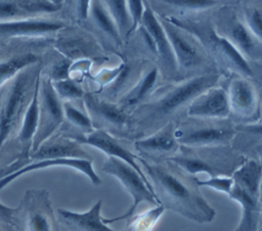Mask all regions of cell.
<instances>
[{
	"label": "cell",
	"mask_w": 262,
	"mask_h": 231,
	"mask_svg": "<svg viewBox=\"0 0 262 231\" xmlns=\"http://www.w3.org/2000/svg\"><path fill=\"white\" fill-rule=\"evenodd\" d=\"M220 1L209 0H165L149 1L150 7L157 15L182 17L207 12L218 7Z\"/></svg>",
	"instance_id": "4316f807"
},
{
	"label": "cell",
	"mask_w": 262,
	"mask_h": 231,
	"mask_svg": "<svg viewBox=\"0 0 262 231\" xmlns=\"http://www.w3.org/2000/svg\"><path fill=\"white\" fill-rule=\"evenodd\" d=\"M137 163L165 210L173 211L199 224L214 220L216 212L202 194L198 177L170 160L150 163L137 156Z\"/></svg>",
	"instance_id": "7a4b0ae2"
},
{
	"label": "cell",
	"mask_w": 262,
	"mask_h": 231,
	"mask_svg": "<svg viewBox=\"0 0 262 231\" xmlns=\"http://www.w3.org/2000/svg\"><path fill=\"white\" fill-rule=\"evenodd\" d=\"M70 26L63 18L29 17L0 21V39L45 38Z\"/></svg>",
	"instance_id": "d6986e66"
},
{
	"label": "cell",
	"mask_w": 262,
	"mask_h": 231,
	"mask_svg": "<svg viewBox=\"0 0 262 231\" xmlns=\"http://www.w3.org/2000/svg\"><path fill=\"white\" fill-rule=\"evenodd\" d=\"M237 4L242 19L251 33L262 41V5L260 1H244Z\"/></svg>",
	"instance_id": "1f68e13d"
},
{
	"label": "cell",
	"mask_w": 262,
	"mask_h": 231,
	"mask_svg": "<svg viewBox=\"0 0 262 231\" xmlns=\"http://www.w3.org/2000/svg\"><path fill=\"white\" fill-rule=\"evenodd\" d=\"M93 160H86V159H72V158H57V159H43V160H38V161H33L25 167L18 169L17 171L8 174L4 177L0 178V190L6 187L8 184H10L12 181L20 177L21 175L26 173H30L33 171H38V170H43L47 168H52V167H67L71 168L74 170L79 171L80 173H83L87 178L94 184V185H100L101 184V179L100 177L95 173L93 166H92Z\"/></svg>",
	"instance_id": "603a6c76"
},
{
	"label": "cell",
	"mask_w": 262,
	"mask_h": 231,
	"mask_svg": "<svg viewBox=\"0 0 262 231\" xmlns=\"http://www.w3.org/2000/svg\"><path fill=\"white\" fill-rule=\"evenodd\" d=\"M66 137L75 140L76 142H78L81 145L85 144V145H89L94 148H97V149L101 150L103 153H105L106 155L121 159L122 161L129 165L131 168H133L139 174V176L141 177V179L147 186L148 190L156 197L154 189H152L148 179L143 174L139 164L137 163V154L133 153L130 149V145L128 144L129 140L114 137L111 134H108L102 130H93L91 133H89L87 135L73 134V135H68Z\"/></svg>",
	"instance_id": "e0dca14e"
},
{
	"label": "cell",
	"mask_w": 262,
	"mask_h": 231,
	"mask_svg": "<svg viewBox=\"0 0 262 231\" xmlns=\"http://www.w3.org/2000/svg\"><path fill=\"white\" fill-rule=\"evenodd\" d=\"M41 74L37 78L35 90L32 99L24 113L18 132V140L23 146V156L29 157V150L32 147V141L39 123V85Z\"/></svg>",
	"instance_id": "83f0119b"
},
{
	"label": "cell",
	"mask_w": 262,
	"mask_h": 231,
	"mask_svg": "<svg viewBox=\"0 0 262 231\" xmlns=\"http://www.w3.org/2000/svg\"><path fill=\"white\" fill-rule=\"evenodd\" d=\"M186 173L195 176L206 173L212 177H231L247 160L230 145L187 147L179 146L177 153L168 159Z\"/></svg>",
	"instance_id": "277c9868"
},
{
	"label": "cell",
	"mask_w": 262,
	"mask_h": 231,
	"mask_svg": "<svg viewBox=\"0 0 262 231\" xmlns=\"http://www.w3.org/2000/svg\"><path fill=\"white\" fill-rule=\"evenodd\" d=\"M210 18L215 32L227 40L254 68L261 72L262 41L247 28L237 5L220 4L214 8Z\"/></svg>",
	"instance_id": "52a82bcc"
},
{
	"label": "cell",
	"mask_w": 262,
	"mask_h": 231,
	"mask_svg": "<svg viewBox=\"0 0 262 231\" xmlns=\"http://www.w3.org/2000/svg\"><path fill=\"white\" fill-rule=\"evenodd\" d=\"M102 199L96 201L91 209L77 213L66 209H57V221L69 231H121L114 230L102 222L100 215Z\"/></svg>",
	"instance_id": "d4e9b609"
},
{
	"label": "cell",
	"mask_w": 262,
	"mask_h": 231,
	"mask_svg": "<svg viewBox=\"0 0 262 231\" xmlns=\"http://www.w3.org/2000/svg\"><path fill=\"white\" fill-rule=\"evenodd\" d=\"M231 178L233 184L228 196L235 200L242 210L241 220L234 231H260L262 217L261 161L247 159L231 175Z\"/></svg>",
	"instance_id": "5b68a950"
},
{
	"label": "cell",
	"mask_w": 262,
	"mask_h": 231,
	"mask_svg": "<svg viewBox=\"0 0 262 231\" xmlns=\"http://www.w3.org/2000/svg\"><path fill=\"white\" fill-rule=\"evenodd\" d=\"M16 207H10L0 201V222L8 225H13Z\"/></svg>",
	"instance_id": "60d3db41"
},
{
	"label": "cell",
	"mask_w": 262,
	"mask_h": 231,
	"mask_svg": "<svg viewBox=\"0 0 262 231\" xmlns=\"http://www.w3.org/2000/svg\"><path fill=\"white\" fill-rule=\"evenodd\" d=\"M86 24L88 28L92 29L90 33L97 39L103 49L106 47L113 53L122 51L124 42L102 1L92 0L89 2V15Z\"/></svg>",
	"instance_id": "ffe728a7"
},
{
	"label": "cell",
	"mask_w": 262,
	"mask_h": 231,
	"mask_svg": "<svg viewBox=\"0 0 262 231\" xmlns=\"http://www.w3.org/2000/svg\"><path fill=\"white\" fill-rule=\"evenodd\" d=\"M220 73H212L157 87L150 96L131 112V139L146 137L168 123H176L186 117L191 101L206 89L223 80Z\"/></svg>",
	"instance_id": "6da1fadb"
},
{
	"label": "cell",
	"mask_w": 262,
	"mask_h": 231,
	"mask_svg": "<svg viewBox=\"0 0 262 231\" xmlns=\"http://www.w3.org/2000/svg\"><path fill=\"white\" fill-rule=\"evenodd\" d=\"M30 158L34 161L57 158L93 160V157L83 149L81 144L59 133H55L44 141L36 151L30 154Z\"/></svg>",
	"instance_id": "7402d4cb"
},
{
	"label": "cell",
	"mask_w": 262,
	"mask_h": 231,
	"mask_svg": "<svg viewBox=\"0 0 262 231\" xmlns=\"http://www.w3.org/2000/svg\"><path fill=\"white\" fill-rule=\"evenodd\" d=\"M89 2L90 1H75L73 2L74 7V17L77 22L84 26L88 19L89 15Z\"/></svg>",
	"instance_id": "ab89813d"
},
{
	"label": "cell",
	"mask_w": 262,
	"mask_h": 231,
	"mask_svg": "<svg viewBox=\"0 0 262 231\" xmlns=\"http://www.w3.org/2000/svg\"><path fill=\"white\" fill-rule=\"evenodd\" d=\"M41 70L40 62L24 70L14 78L0 108V149L20 124Z\"/></svg>",
	"instance_id": "ba28073f"
},
{
	"label": "cell",
	"mask_w": 262,
	"mask_h": 231,
	"mask_svg": "<svg viewBox=\"0 0 262 231\" xmlns=\"http://www.w3.org/2000/svg\"><path fill=\"white\" fill-rule=\"evenodd\" d=\"M82 101L94 130H102L114 137L131 140L130 113L118 103L106 100L91 91L85 92Z\"/></svg>",
	"instance_id": "8fae6325"
},
{
	"label": "cell",
	"mask_w": 262,
	"mask_h": 231,
	"mask_svg": "<svg viewBox=\"0 0 262 231\" xmlns=\"http://www.w3.org/2000/svg\"><path fill=\"white\" fill-rule=\"evenodd\" d=\"M222 85L227 95L229 119L234 124H252L261 120L259 82L232 74L223 78Z\"/></svg>",
	"instance_id": "30bf717a"
},
{
	"label": "cell",
	"mask_w": 262,
	"mask_h": 231,
	"mask_svg": "<svg viewBox=\"0 0 262 231\" xmlns=\"http://www.w3.org/2000/svg\"><path fill=\"white\" fill-rule=\"evenodd\" d=\"M143 15L140 26L148 33L154 47V62L160 72L161 78L166 82L180 81L176 60L167 39V36L150 7L149 1H143Z\"/></svg>",
	"instance_id": "2e32d148"
},
{
	"label": "cell",
	"mask_w": 262,
	"mask_h": 231,
	"mask_svg": "<svg viewBox=\"0 0 262 231\" xmlns=\"http://www.w3.org/2000/svg\"><path fill=\"white\" fill-rule=\"evenodd\" d=\"M163 17L191 34L203 46L221 75L227 77L234 74L260 83L261 72L254 68L227 40L215 32L210 14L204 12L182 17Z\"/></svg>",
	"instance_id": "3957f363"
},
{
	"label": "cell",
	"mask_w": 262,
	"mask_h": 231,
	"mask_svg": "<svg viewBox=\"0 0 262 231\" xmlns=\"http://www.w3.org/2000/svg\"><path fill=\"white\" fill-rule=\"evenodd\" d=\"M175 123L171 122L156 131L155 133L139 139L133 140L137 156L150 163H160L174 156L179 144L174 135Z\"/></svg>",
	"instance_id": "ac0fdd59"
},
{
	"label": "cell",
	"mask_w": 262,
	"mask_h": 231,
	"mask_svg": "<svg viewBox=\"0 0 262 231\" xmlns=\"http://www.w3.org/2000/svg\"><path fill=\"white\" fill-rule=\"evenodd\" d=\"M234 136L229 145L247 159L261 161V120L252 124H234Z\"/></svg>",
	"instance_id": "484cf974"
},
{
	"label": "cell",
	"mask_w": 262,
	"mask_h": 231,
	"mask_svg": "<svg viewBox=\"0 0 262 231\" xmlns=\"http://www.w3.org/2000/svg\"><path fill=\"white\" fill-rule=\"evenodd\" d=\"M233 181L231 177H212L208 180H198L199 187H209L216 191L225 193L228 195Z\"/></svg>",
	"instance_id": "74e56055"
},
{
	"label": "cell",
	"mask_w": 262,
	"mask_h": 231,
	"mask_svg": "<svg viewBox=\"0 0 262 231\" xmlns=\"http://www.w3.org/2000/svg\"><path fill=\"white\" fill-rule=\"evenodd\" d=\"M164 212L165 209L158 204L142 213L133 214L127 219V224L121 231H152Z\"/></svg>",
	"instance_id": "4dcf8cb0"
},
{
	"label": "cell",
	"mask_w": 262,
	"mask_h": 231,
	"mask_svg": "<svg viewBox=\"0 0 262 231\" xmlns=\"http://www.w3.org/2000/svg\"><path fill=\"white\" fill-rule=\"evenodd\" d=\"M127 4V8L131 17V29L128 35V38L126 40V42L129 40V38L131 37V35L139 28L140 24H141V19H142V15H143V10H144V6H143V1L140 0H129L126 1Z\"/></svg>",
	"instance_id": "8d00e7d4"
},
{
	"label": "cell",
	"mask_w": 262,
	"mask_h": 231,
	"mask_svg": "<svg viewBox=\"0 0 262 231\" xmlns=\"http://www.w3.org/2000/svg\"><path fill=\"white\" fill-rule=\"evenodd\" d=\"M157 16L171 45L179 80L219 73L213 60L191 34L170 22L167 18Z\"/></svg>",
	"instance_id": "8992f818"
},
{
	"label": "cell",
	"mask_w": 262,
	"mask_h": 231,
	"mask_svg": "<svg viewBox=\"0 0 262 231\" xmlns=\"http://www.w3.org/2000/svg\"><path fill=\"white\" fill-rule=\"evenodd\" d=\"M52 87L58 96V98L64 101H80L86 91L82 88L81 84L77 83L73 79H67L62 81L51 82Z\"/></svg>",
	"instance_id": "836d02e7"
},
{
	"label": "cell",
	"mask_w": 262,
	"mask_h": 231,
	"mask_svg": "<svg viewBox=\"0 0 262 231\" xmlns=\"http://www.w3.org/2000/svg\"><path fill=\"white\" fill-rule=\"evenodd\" d=\"M53 47L62 57L72 61L88 59L92 62H104L108 59L97 39L84 28L68 26L60 30Z\"/></svg>",
	"instance_id": "4fadbf2b"
},
{
	"label": "cell",
	"mask_w": 262,
	"mask_h": 231,
	"mask_svg": "<svg viewBox=\"0 0 262 231\" xmlns=\"http://www.w3.org/2000/svg\"><path fill=\"white\" fill-rule=\"evenodd\" d=\"M120 59H121V61L117 66L112 67V68H102L96 75L89 76L88 79H90L96 85V90L91 91V92H94V93L99 92L101 89H103L104 87L110 85L118 77V75L120 74V72L122 71V68L124 66V60L121 57H120Z\"/></svg>",
	"instance_id": "e575fe53"
},
{
	"label": "cell",
	"mask_w": 262,
	"mask_h": 231,
	"mask_svg": "<svg viewBox=\"0 0 262 231\" xmlns=\"http://www.w3.org/2000/svg\"><path fill=\"white\" fill-rule=\"evenodd\" d=\"M40 55L34 52H24L15 54L0 61V86L15 78L24 70L40 63Z\"/></svg>",
	"instance_id": "f1b7e54d"
},
{
	"label": "cell",
	"mask_w": 262,
	"mask_h": 231,
	"mask_svg": "<svg viewBox=\"0 0 262 231\" xmlns=\"http://www.w3.org/2000/svg\"><path fill=\"white\" fill-rule=\"evenodd\" d=\"M234 132V123L230 119L209 120L185 117L175 123L174 135L179 145L205 147L229 145Z\"/></svg>",
	"instance_id": "9c48e42d"
},
{
	"label": "cell",
	"mask_w": 262,
	"mask_h": 231,
	"mask_svg": "<svg viewBox=\"0 0 262 231\" xmlns=\"http://www.w3.org/2000/svg\"><path fill=\"white\" fill-rule=\"evenodd\" d=\"M160 77V72L155 62L147 60L137 82L116 103L130 113L150 96L158 86Z\"/></svg>",
	"instance_id": "cb8c5ba5"
},
{
	"label": "cell",
	"mask_w": 262,
	"mask_h": 231,
	"mask_svg": "<svg viewBox=\"0 0 262 231\" xmlns=\"http://www.w3.org/2000/svg\"><path fill=\"white\" fill-rule=\"evenodd\" d=\"M63 1H48V0H31V1H19L18 5L23 10L25 15H40V14H50L58 12L62 6Z\"/></svg>",
	"instance_id": "d6a6232c"
},
{
	"label": "cell",
	"mask_w": 262,
	"mask_h": 231,
	"mask_svg": "<svg viewBox=\"0 0 262 231\" xmlns=\"http://www.w3.org/2000/svg\"><path fill=\"white\" fill-rule=\"evenodd\" d=\"M72 63H73L72 60L61 56L58 60H56L52 64V66L50 67V71H49V74L47 75V77L50 79L51 82H56V81H62V80L71 79V77H70V68H71Z\"/></svg>",
	"instance_id": "d590c367"
},
{
	"label": "cell",
	"mask_w": 262,
	"mask_h": 231,
	"mask_svg": "<svg viewBox=\"0 0 262 231\" xmlns=\"http://www.w3.org/2000/svg\"><path fill=\"white\" fill-rule=\"evenodd\" d=\"M16 231H60L46 189L27 190L16 207Z\"/></svg>",
	"instance_id": "7c38bea8"
},
{
	"label": "cell",
	"mask_w": 262,
	"mask_h": 231,
	"mask_svg": "<svg viewBox=\"0 0 262 231\" xmlns=\"http://www.w3.org/2000/svg\"><path fill=\"white\" fill-rule=\"evenodd\" d=\"M102 2L104 4L106 10L108 11L112 19L114 20L122 41L125 43L128 38L129 32L131 29V25H132L126 1H124V0H107V1H102Z\"/></svg>",
	"instance_id": "f546056e"
},
{
	"label": "cell",
	"mask_w": 262,
	"mask_h": 231,
	"mask_svg": "<svg viewBox=\"0 0 262 231\" xmlns=\"http://www.w3.org/2000/svg\"><path fill=\"white\" fill-rule=\"evenodd\" d=\"M25 15L20 9L18 2L0 1V21L14 19L16 16Z\"/></svg>",
	"instance_id": "f35d334b"
},
{
	"label": "cell",
	"mask_w": 262,
	"mask_h": 231,
	"mask_svg": "<svg viewBox=\"0 0 262 231\" xmlns=\"http://www.w3.org/2000/svg\"><path fill=\"white\" fill-rule=\"evenodd\" d=\"M63 121L62 101L56 95L50 79L47 76L40 78L39 123L32 141L31 151H36L44 141L57 133Z\"/></svg>",
	"instance_id": "9a60e30c"
},
{
	"label": "cell",
	"mask_w": 262,
	"mask_h": 231,
	"mask_svg": "<svg viewBox=\"0 0 262 231\" xmlns=\"http://www.w3.org/2000/svg\"><path fill=\"white\" fill-rule=\"evenodd\" d=\"M186 117L209 120L229 119L228 100L222 82L199 94L187 107Z\"/></svg>",
	"instance_id": "44dd1931"
},
{
	"label": "cell",
	"mask_w": 262,
	"mask_h": 231,
	"mask_svg": "<svg viewBox=\"0 0 262 231\" xmlns=\"http://www.w3.org/2000/svg\"><path fill=\"white\" fill-rule=\"evenodd\" d=\"M0 231H2V230H1V229H0Z\"/></svg>",
	"instance_id": "b9f144b4"
},
{
	"label": "cell",
	"mask_w": 262,
	"mask_h": 231,
	"mask_svg": "<svg viewBox=\"0 0 262 231\" xmlns=\"http://www.w3.org/2000/svg\"><path fill=\"white\" fill-rule=\"evenodd\" d=\"M101 169L104 173L117 178L133 199L131 206L123 215L110 219L102 218V222L105 225L121 220H127L129 217L135 214L137 206L142 201H146L152 205L160 204L154 194L148 190L147 186L145 185L139 174L126 163L116 157L108 156L103 163Z\"/></svg>",
	"instance_id": "5bb4252c"
}]
</instances>
